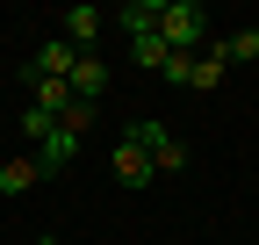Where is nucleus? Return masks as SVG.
<instances>
[{
  "label": "nucleus",
  "instance_id": "nucleus-1",
  "mask_svg": "<svg viewBox=\"0 0 259 245\" xmlns=\"http://www.w3.org/2000/svg\"><path fill=\"white\" fill-rule=\"evenodd\" d=\"M209 36H216V29H209L202 0H158V44H166V51H202Z\"/></svg>",
  "mask_w": 259,
  "mask_h": 245
},
{
  "label": "nucleus",
  "instance_id": "nucleus-2",
  "mask_svg": "<svg viewBox=\"0 0 259 245\" xmlns=\"http://www.w3.org/2000/svg\"><path fill=\"white\" fill-rule=\"evenodd\" d=\"M122 137H130V144H144L151 173H187V137H173L166 123H130Z\"/></svg>",
  "mask_w": 259,
  "mask_h": 245
},
{
  "label": "nucleus",
  "instance_id": "nucleus-3",
  "mask_svg": "<svg viewBox=\"0 0 259 245\" xmlns=\"http://www.w3.org/2000/svg\"><path fill=\"white\" fill-rule=\"evenodd\" d=\"M65 94L87 101V108H101V94H108V65H101V51H79V65H72V79H65Z\"/></svg>",
  "mask_w": 259,
  "mask_h": 245
},
{
  "label": "nucleus",
  "instance_id": "nucleus-4",
  "mask_svg": "<svg viewBox=\"0 0 259 245\" xmlns=\"http://www.w3.org/2000/svg\"><path fill=\"white\" fill-rule=\"evenodd\" d=\"M101 29H108V15H101V8H87V0L58 15V36L72 44V51H94V44H101Z\"/></svg>",
  "mask_w": 259,
  "mask_h": 245
},
{
  "label": "nucleus",
  "instance_id": "nucleus-5",
  "mask_svg": "<svg viewBox=\"0 0 259 245\" xmlns=\"http://www.w3.org/2000/svg\"><path fill=\"white\" fill-rule=\"evenodd\" d=\"M108 166H115V180L122 188H151V159H144V144H130V137H115V151H108Z\"/></svg>",
  "mask_w": 259,
  "mask_h": 245
},
{
  "label": "nucleus",
  "instance_id": "nucleus-6",
  "mask_svg": "<svg viewBox=\"0 0 259 245\" xmlns=\"http://www.w3.org/2000/svg\"><path fill=\"white\" fill-rule=\"evenodd\" d=\"M72 65H79V51L65 44V36H44V51H36V65H29V79H72Z\"/></svg>",
  "mask_w": 259,
  "mask_h": 245
},
{
  "label": "nucleus",
  "instance_id": "nucleus-7",
  "mask_svg": "<svg viewBox=\"0 0 259 245\" xmlns=\"http://www.w3.org/2000/svg\"><path fill=\"white\" fill-rule=\"evenodd\" d=\"M108 22L122 29L130 44H137V36H158V0H122V8H115Z\"/></svg>",
  "mask_w": 259,
  "mask_h": 245
},
{
  "label": "nucleus",
  "instance_id": "nucleus-8",
  "mask_svg": "<svg viewBox=\"0 0 259 245\" xmlns=\"http://www.w3.org/2000/svg\"><path fill=\"white\" fill-rule=\"evenodd\" d=\"M223 72H231V58H223V36H209L202 51H194V94H209Z\"/></svg>",
  "mask_w": 259,
  "mask_h": 245
},
{
  "label": "nucleus",
  "instance_id": "nucleus-9",
  "mask_svg": "<svg viewBox=\"0 0 259 245\" xmlns=\"http://www.w3.org/2000/svg\"><path fill=\"white\" fill-rule=\"evenodd\" d=\"M36 159H29V151H22V159H0V195H29V188H36Z\"/></svg>",
  "mask_w": 259,
  "mask_h": 245
},
{
  "label": "nucleus",
  "instance_id": "nucleus-10",
  "mask_svg": "<svg viewBox=\"0 0 259 245\" xmlns=\"http://www.w3.org/2000/svg\"><path fill=\"white\" fill-rule=\"evenodd\" d=\"M94 115H101V108H87V101H72V108L58 115V130L72 137V144H87V130H94Z\"/></svg>",
  "mask_w": 259,
  "mask_h": 245
},
{
  "label": "nucleus",
  "instance_id": "nucleus-11",
  "mask_svg": "<svg viewBox=\"0 0 259 245\" xmlns=\"http://www.w3.org/2000/svg\"><path fill=\"white\" fill-rule=\"evenodd\" d=\"M29 87H36V108H44V115H65V108H72L65 79H29Z\"/></svg>",
  "mask_w": 259,
  "mask_h": 245
},
{
  "label": "nucleus",
  "instance_id": "nucleus-12",
  "mask_svg": "<svg viewBox=\"0 0 259 245\" xmlns=\"http://www.w3.org/2000/svg\"><path fill=\"white\" fill-rule=\"evenodd\" d=\"M158 79H173V87H194V51H166Z\"/></svg>",
  "mask_w": 259,
  "mask_h": 245
},
{
  "label": "nucleus",
  "instance_id": "nucleus-13",
  "mask_svg": "<svg viewBox=\"0 0 259 245\" xmlns=\"http://www.w3.org/2000/svg\"><path fill=\"white\" fill-rule=\"evenodd\" d=\"M223 58H231V65H252V58H259V36H252V29H238V36H223Z\"/></svg>",
  "mask_w": 259,
  "mask_h": 245
},
{
  "label": "nucleus",
  "instance_id": "nucleus-14",
  "mask_svg": "<svg viewBox=\"0 0 259 245\" xmlns=\"http://www.w3.org/2000/svg\"><path fill=\"white\" fill-rule=\"evenodd\" d=\"M130 58H137L144 72H158V65H166V44H158V36H137V44H130Z\"/></svg>",
  "mask_w": 259,
  "mask_h": 245
},
{
  "label": "nucleus",
  "instance_id": "nucleus-15",
  "mask_svg": "<svg viewBox=\"0 0 259 245\" xmlns=\"http://www.w3.org/2000/svg\"><path fill=\"white\" fill-rule=\"evenodd\" d=\"M51 130H58V115H44V108H29V115H22V137H36V144H44Z\"/></svg>",
  "mask_w": 259,
  "mask_h": 245
},
{
  "label": "nucleus",
  "instance_id": "nucleus-16",
  "mask_svg": "<svg viewBox=\"0 0 259 245\" xmlns=\"http://www.w3.org/2000/svg\"><path fill=\"white\" fill-rule=\"evenodd\" d=\"M252 36H259V29H252Z\"/></svg>",
  "mask_w": 259,
  "mask_h": 245
},
{
  "label": "nucleus",
  "instance_id": "nucleus-17",
  "mask_svg": "<svg viewBox=\"0 0 259 245\" xmlns=\"http://www.w3.org/2000/svg\"><path fill=\"white\" fill-rule=\"evenodd\" d=\"M44 245H51V238H44Z\"/></svg>",
  "mask_w": 259,
  "mask_h": 245
},
{
  "label": "nucleus",
  "instance_id": "nucleus-18",
  "mask_svg": "<svg viewBox=\"0 0 259 245\" xmlns=\"http://www.w3.org/2000/svg\"><path fill=\"white\" fill-rule=\"evenodd\" d=\"M51 245H58V238H51Z\"/></svg>",
  "mask_w": 259,
  "mask_h": 245
}]
</instances>
